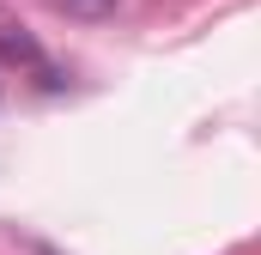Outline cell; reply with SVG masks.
Wrapping results in <instances>:
<instances>
[{
  "instance_id": "1",
  "label": "cell",
  "mask_w": 261,
  "mask_h": 255,
  "mask_svg": "<svg viewBox=\"0 0 261 255\" xmlns=\"http://www.w3.org/2000/svg\"><path fill=\"white\" fill-rule=\"evenodd\" d=\"M61 12H73V18H110L116 12V0H55Z\"/></svg>"
},
{
  "instance_id": "2",
  "label": "cell",
  "mask_w": 261,
  "mask_h": 255,
  "mask_svg": "<svg viewBox=\"0 0 261 255\" xmlns=\"http://www.w3.org/2000/svg\"><path fill=\"white\" fill-rule=\"evenodd\" d=\"M0 49H6V55H24V61H37V49H31V37H18L12 24L0 31Z\"/></svg>"
}]
</instances>
